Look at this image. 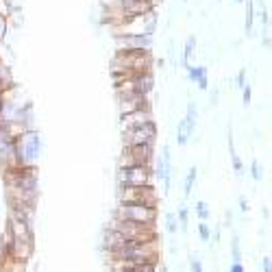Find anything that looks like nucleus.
Instances as JSON below:
<instances>
[{"instance_id":"f257e3e1","label":"nucleus","mask_w":272,"mask_h":272,"mask_svg":"<svg viewBox=\"0 0 272 272\" xmlns=\"http://www.w3.org/2000/svg\"><path fill=\"white\" fill-rule=\"evenodd\" d=\"M153 63L155 61L151 50H116L111 59V74L133 77L139 72H151Z\"/></svg>"},{"instance_id":"f03ea898","label":"nucleus","mask_w":272,"mask_h":272,"mask_svg":"<svg viewBox=\"0 0 272 272\" xmlns=\"http://www.w3.org/2000/svg\"><path fill=\"white\" fill-rule=\"evenodd\" d=\"M109 261H131V264H159V240L131 244L107 253Z\"/></svg>"},{"instance_id":"7ed1b4c3","label":"nucleus","mask_w":272,"mask_h":272,"mask_svg":"<svg viewBox=\"0 0 272 272\" xmlns=\"http://www.w3.org/2000/svg\"><path fill=\"white\" fill-rule=\"evenodd\" d=\"M44 151V142H41V135L35 129H29L26 133H22L16 142V166H35L37 159L41 157Z\"/></svg>"},{"instance_id":"20e7f679","label":"nucleus","mask_w":272,"mask_h":272,"mask_svg":"<svg viewBox=\"0 0 272 272\" xmlns=\"http://www.w3.org/2000/svg\"><path fill=\"white\" fill-rule=\"evenodd\" d=\"M111 231H118L124 237H131V240H137V242H153L159 240L157 235V227L153 224H139V222H131V220H118V218H111L109 227Z\"/></svg>"},{"instance_id":"39448f33","label":"nucleus","mask_w":272,"mask_h":272,"mask_svg":"<svg viewBox=\"0 0 272 272\" xmlns=\"http://www.w3.org/2000/svg\"><path fill=\"white\" fill-rule=\"evenodd\" d=\"M114 218L118 220H131V222L139 224H157V207H148V205L139 203H118L114 209Z\"/></svg>"},{"instance_id":"423d86ee","label":"nucleus","mask_w":272,"mask_h":272,"mask_svg":"<svg viewBox=\"0 0 272 272\" xmlns=\"http://www.w3.org/2000/svg\"><path fill=\"white\" fill-rule=\"evenodd\" d=\"M157 24H159V16L157 11H153V13H146V16L122 22L120 26L114 29V35H151L153 37V33L157 31Z\"/></svg>"},{"instance_id":"0eeeda50","label":"nucleus","mask_w":272,"mask_h":272,"mask_svg":"<svg viewBox=\"0 0 272 272\" xmlns=\"http://www.w3.org/2000/svg\"><path fill=\"white\" fill-rule=\"evenodd\" d=\"M118 187H142L153 185V166H120Z\"/></svg>"},{"instance_id":"6e6552de","label":"nucleus","mask_w":272,"mask_h":272,"mask_svg":"<svg viewBox=\"0 0 272 272\" xmlns=\"http://www.w3.org/2000/svg\"><path fill=\"white\" fill-rule=\"evenodd\" d=\"M159 135V126L155 120H148L133 129H122V146H139V144H155Z\"/></svg>"},{"instance_id":"1a4fd4ad","label":"nucleus","mask_w":272,"mask_h":272,"mask_svg":"<svg viewBox=\"0 0 272 272\" xmlns=\"http://www.w3.org/2000/svg\"><path fill=\"white\" fill-rule=\"evenodd\" d=\"M118 203H139V205H148V207H157L159 196L155 192V185L118 187Z\"/></svg>"},{"instance_id":"9d476101","label":"nucleus","mask_w":272,"mask_h":272,"mask_svg":"<svg viewBox=\"0 0 272 272\" xmlns=\"http://www.w3.org/2000/svg\"><path fill=\"white\" fill-rule=\"evenodd\" d=\"M155 144H139V146H122L120 166H153Z\"/></svg>"},{"instance_id":"9b49d317","label":"nucleus","mask_w":272,"mask_h":272,"mask_svg":"<svg viewBox=\"0 0 272 272\" xmlns=\"http://www.w3.org/2000/svg\"><path fill=\"white\" fill-rule=\"evenodd\" d=\"M153 176H157V181L163 183V192H170L172 185V159H170V146H161L159 157L153 161Z\"/></svg>"},{"instance_id":"f8f14e48","label":"nucleus","mask_w":272,"mask_h":272,"mask_svg":"<svg viewBox=\"0 0 272 272\" xmlns=\"http://www.w3.org/2000/svg\"><path fill=\"white\" fill-rule=\"evenodd\" d=\"M118 96V109L120 116L122 114H131V111H137L144 109V107H151V98L146 94H139V92H116Z\"/></svg>"},{"instance_id":"ddd939ff","label":"nucleus","mask_w":272,"mask_h":272,"mask_svg":"<svg viewBox=\"0 0 272 272\" xmlns=\"http://www.w3.org/2000/svg\"><path fill=\"white\" fill-rule=\"evenodd\" d=\"M116 50H151L153 37L151 35H114Z\"/></svg>"},{"instance_id":"4468645a","label":"nucleus","mask_w":272,"mask_h":272,"mask_svg":"<svg viewBox=\"0 0 272 272\" xmlns=\"http://www.w3.org/2000/svg\"><path fill=\"white\" fill-rule=\"evenodd\" d=\"M4 231L13 237V240H22V242H33V229L29 220H20V218H7V229Z\"/></svg>"},{"instance_id":"2eb2a0df","label":"nucleus","mask_w":272,"mask_h":272,"mask_svg":"<svg viewBox=\"0 0 272 272\" xmlns=\"http://www.w3.org/2000/svg\"><path fill=\"white\" fill-rule=\"evenodd\" d=\"M148 120H153V107H144V109L131 111V114H122L120 116V126L122 129H133V126H139Z\"/></svg>"},{"instance_id":"dca6fc26","label":"nucleus","mask_w":272,"mask_h":272,"mask_svg":"<svg viewBox=\"0 0 272 272\" xmlns=\"http://www.w3.org/2000/svg\"><path fill=\"white\" fill-rule=\"evenodd\" d=\"M16 87V78H13V72L7 63L0 61V94H7Z\"/></svg>"},{"instance_id":"f3484780","label":"nucleus","mask_w":272,"mask_h":272,"mask_svg":"<svg viewBox=\"0 0 272 272\" xmlns=\"http://www.w3.org/2000/svg\"><path fill=\"white\" fill-rule=\"evenodd\" d=\"M194 131H196V126H192L185 118L179 122V126H176V142H179V146H187V142L194 135Z\"/></svg>"},{"instance_id":"a211bd4d","label":"nucleus","mask_w":272,"mask_h":272,"mask_svg":"<svg viewBox=\"0 0 272 272\" xmlns=\"http://www.w3.org/2000/svg\"><path fill=\"white\" fill-rule=\"evenodd\" d=\"M196 179H198V170L192 166L190 170H187L185 179H183V198H190L192 190H194V185H196Z\"/></svg>"},{"instance_id":"6ab92c4d","label":"nucleus","mask_w":272,"mask_h":272,"mask_svg":"<svg viewBox=\"0 0 272 272\" xmlns=\"http://www.w3.org/2000/svg\"><path fill=\"white\" fill-rule=\"evenodd\" d=\"M194 50H196V37L194 35H190L185 39V46H183V65H185V68H190V59L194 57Z\"/></svg>"},{"instance_id":"aec40b11","label":"nucleus","mask_w":272,"mask_h":272,"mask_svg":"<svg viewBox=\"0 0 272 272\" xmlns=\"http://www.w3.org/2000/svg\"><path fill=\"white\" fill-rule=\"evenodd\" d=\"M187 78L198 83L200 78H207V65H190L187 68Z\"/></svg>"},{"instance_id":"412c9836","label":"nucleus","mask_w":272,"mask_h":272,"mask_svg":"<svg viewBox=\"0 0 272 272\" xmlns=\"http://www.w3.org/2000/svg\"><path fill=\"white\" fill-rule=\"evenodd\" d=\"M176 218H179V231L187 233V224H190V209H187L185 205H181V207H179Z\"/></svg>"},{"instance_id":"4be33fe9","label":"nucleus","mask_w":272,"mask_h":272,"mask_svg":"<svg viewBox=\"0 0 272 272\" xmlns=\"http://www.w3.org/2000/svg\"><path fill=\"white\" fill-rule=\"evenodd\" d=\"M231 257H233V264H242V248H240V235H233L231 237Z\"/></svg>"},{"instance_id":"5701e85b","label":"nucleus","mask_w":272,"mask_h":272,"mask_svg":"<svg viewBox=\"0 0 272 272\" xmlns=\"http://www.w3.org/2000/svg\"><path fill=\"white\" fill-rule=\"evenodd\" d=\"M185 120L190 122L192 126H196V122H198V105H196L194 100L187 102V111H185Z\"/></svg>"},{"instance_id":"b1692460","label":"nucleus","mask_w":272,"mask_h":272,"mask_svg":"<svg viewBox=\"0 0 272 272\" xmlns=\"http://www.w3.org/2000/svg\"><path fill=\"white\" fill-rule=\"evenodd\" d=\"M166 231L170 233V235H175V233L179 231V218H176V214H172V212L166 214Z\"/></svg>"},{"instance_id":"393cba45","label":"nucleus","mask_w":272,"mask_h":272,"mask_svg":"<svg viewBox=\"0 0 272 272\" xmlns=\"http://www.w3.org/2000/svg\"><path fill=\"white\" fill-rule=\"evenodd\" d=\"M194 209H196V215H198L200 222H207L209 215H212V214H209V205L205 203V200H198V203L194 205Z\"/></svg>"},{"instance_id":"a878e982","label":"nucleus","mask_w":272,"mask_h":272,"mask_svg":"<svg viewBox=\"0 0 272 272\" xmlns=\"http://www.w3.org/2000/svg\"><path fill=\"white\" fill-rule=\"evenodd\" d=\"M9 259H11V257H9V244L4 237H0V272L4 270V266H7Z\"/></svg>"},{"instance_id":"bb28decb","label":"nucleus","mask_w":272,"mask_h":272,"mask_svg":"<svg viewBox=\"0 0 272 272\" xmlns=\"http://www.w3.org/2000/svg\"><path fill=\"white\" fill-rule=\"evenodd\" d=\"M253 18H255V4H253V0H246V33L248 35L253 31Z\"/></svg>"},{"instance_id":"cd10ccee","label":"nucleus","mask_w":272,"mask_h":272,"mask_svg":"<svg viewBox=\"0 0 272 272\" xmlns=\"http://www.w3.org/2000/svg\"><path fill=\"white\" fill-rule=\"evenodd\" d=\"M13 9H16V7H13L11 0H0V16H2V18H7V20H9V18L13 16Z\"/></svg>"},{"instance_id":"c85d7f7f","label":"nucleus","mask_w":272,"mask_h":272,"mask_svg":"<svg viewBox=\"0 0 272 272\" xmlns=\"http://www.w3.org/2000/svg\"><path fill=\"white\" fill-rule=\"evenodd\" d=\"M198 235L203 242H207V244L212 242V229H209L207 222H198Z\"/></svg>"},{"instance_id":"c756f323","label":"nucleus","mask_w":272,"mask_h":272,"mask_svg":"<svg viewBox=\"0 0 272 272\" xmlns=\"http://www.w3.org/2000/svg\"><path fill=\"white\" fill-rule=\"evenodd\" d=\"M190 268H192V272H205L203 264H200V259H198V255H190Z\"/></svg>"},{"instance_id":"7c9ffc66","label":"nucleus","mask_w":272,"mask_h":272,"mask_svg":"<svg viewBox=\"0 0 272 272\" xmlns=\"http://www.w3.org/2000/svg\"><path fill=\"white\" fill-rule=\"evenodd\" d=\"M231 163H233V170H235L237 175H242L244 166H242V159H240V155H237V153H233V155H231Z\"/></svg>"},{"instance_id":"2f4dec72","label":"nucleus","mask_w":272,"mask_h":272,"mask_svg":"<svg viewBox=\"0 0 272 272\" xmlns=\"http://www.w3.org/2000/svg\"><path fill=\"white\" fill-rule=\"evenodd\" d=\"M251 100H253V90H251V85H246L242 90V102H244V107L251 105Z\"/></svg>"},{"instance_id":"473e14b6","label":"nucleus","mask_w":272,"mask_h":272,"mask_svg":"<svg viewBox=\"0 0 272 272\" xmlns=\"http://www.w3.org/2000/svg\"><path fill=\"white\" fill-rule=\"evenodd\" d=\"M251 170H253V179H255V181H261V168H259V161H257V159H253Z\"/></svg>"},{"instance_id":"72a5a7b5","label":"nucleus","mask_w":272,"mask_h":272,"mask_svg":"<svg viewBox=\"0 0 272 272\" xmlns=\"http://www.w3.org/2000/svg\"><path fill=\"white\" fill-rule=\"evenodd\" d=\"M7 33H9V20L7 18H2L0 16V41L7 37Z\"/></svg>"},{"instance_id":"f704fd0d","label":"nucleus","mask_w":272,"mask_h":272,"mask_svg":"<svg viewBox=\"0 0 272 272\" xmlns=\"http://www.w3.org/2000/svg\"><path fill=\"white\" fill-rule=\"evenodd\" d=\"M235 83H237V87H240V90H244V87H246V68H242L240 72H237Z\"/></svg>"},{"instance_id":"c9c22d12","label":"nucleus","mask_w":272,"mask_h":272,"mask_svg":"<svg viewBox=\"0 0 272 272\" xmlns=\"http://www.w3.org/2000/svg\"><path fill=\"white\" fill-rule=\"evenodd\" d=\"M261 270H264V272H272V259H270V257H264V259H261Z\"/></svg>"},{"instance_id":"e433bc0d","label":"nucleus","mask_w":272,"mask_h":272,"mask_svg":"<svg viewBox=\"0 0 272 272\" xmlns=\"http://www.w3.org/2000/svg\"><path fill=\"white\" fill-rule=\"evenodd\" d=\"M248 209H251V207H248V200L244 198V196H240V212H242V214H246Z\"/></svg>"},{"instance_id":"4c0bfd02","label":"nucleus","mask_w":272,"mask_h":272,"mask_svg":"<svg viewBox=\"0 0 272 272\" xmlns=\"http://www.w3.org/2000/svg\"><path fill=\"white\" fill-rule=\"evenodd\" d=\"M229 272H244V266H242V264H231Z\"/></svg>"},{"instance_id":"58836bf2","label":"nucleus","mask_w":272,"mask_h":272,"mask_svg":"<svg viewBox=\"0 0 272 272\" xmlns=\"http://www.w3.org/2000/svg\"><path fill=\"white\" fill-rule=\"evenodd\" d=\"M9 94V92H7ZM7 94H0V116H2V109H4V102H7Z\"/></svg>"},{"instance_id":"ea45409f","label":"nucleus","mask_w":272,"mask_h":272,"mask_svg":"<svg viewBox=\"0 0 272 272\" xmlns=\"http://www.w3.org/2000/svg\"><path fill=\"white\" fill-rule=\"evenodd\" d=\"M218 98H220V92L218 90H212V105H215V102H218Z\"/></svg>"},{"instance_id":"a19ab883","label":"nucleus","mask_w":272,"mask_h":272,"mask_svg":"<svg viewBox=\"0 0 272 272\" xmlns=\"http://www.w3.org/2000/svg\"><path fill=\"white\" fill-rule=\"evenodd\" d=\"M111 272H133V270H129V268H118V266H109Z\"/></svg>"},{"instance_id":"79ce46f5","label":"nucleus","mask_w":272,"mask_h":272,"mask_svg":"<svg viewBox=\"0 0 272 272\" xmlns=\"http://www.w3.org/2000/svg\"><path fill=\"white\" fill-rule=\"evenodd\" d=\"M224 218H227V227H231V222H233V214H231V212H227V214H224Z\"/></svg>"},{"instance_id":"37998d69","label":"nucleus","mask_w":272,"mask_h":272,"mask_svg":"<svg viewBox=\"0 0 272 272\" xmlns=\"http://www.w3.org/2000/svg\"><path fill=\"white\" fill-rule=\"evenodd\" d=\"M264 46H266V48H272V39H270V37H268V35H266V37H264Z\"/></svg>"},{"instance_id":"c03bdc74","label":"nucleus","mask_w":272,"mask_h":272,"mask_svg":"<svg viewBox=\"0 0 272 272\" xmlns=\"http://www.w3.org/2000/svg\"><path fill=\"white\" fill-rule=\"evenodd\" d=\"M183 2H187V0H183Z\"/></svg>"}]
</instances>
